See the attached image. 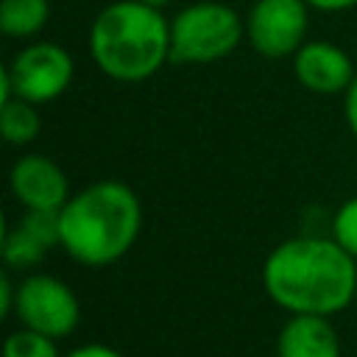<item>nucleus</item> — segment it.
<instances>
[{
    "label": "nucleus",
    "mask_w": 357,
    "mask_h": 357,
    "mask_svg": "<svg viewBox=\"0 0 357 357\" xmlns=\"http://www.w3.org/2000/svg\"><path fill=\"white\" fill-rule=\"evenodd\" d=\"M262 290L287 315L335 318L357 298V259L329 234L304 231L268 251Z\"/></svg>",
    "instance_id": "1"
},
{
    "label": "nucleus",
    "mask_w": 357,
    "mask_h": 357,
    "mask_svg": "<svg viewBox=\"0 0 357 357\" xmlns=\"http://www.w3.org/2000/svg\"><path fill=\"white\" fill-rule=\"evenodd\" d=\"M61 248L86 268L123 259L142 231L139 195L117 178H100L67 198L59 209Z\"/></svg>",
    "instance_id": "2"
},
{
    "label": "nucleus",
    "mask_w": 357,
    "mask_h": 357,
    "mask_svg": "<svg viewBox=\"0 0 357 357\" xmlns=\"http://www.w3.org/2000/svg\"><path fill=\"white\" fill-rule=\"evenodd\" d=\"M89 53L103 75L145 81L170 61V20L142 0H114L89 25Z\"/></svg>",
    "instance_id": "3"
},
{
    "label": "nucleus",
    "mask_w": 357,
    "mask_h": 357,
    "mask_svg": "<svg viewBox=\"0 0 357 357\" xmlns=\"http://www.w3.org/2000/svg\"><path fill=\"white\" fill-rule=\"evenodd\" d=\"M245 39V17L229 3L198 0L170 20V61L212 64L231 56Z\"/></svg>",
    "instance_id": "4"
},
{
    "label": "nucleus",
    "mask_w": 357,
    "mask_h": 357,
    "mask_svg": "<svg viewBox=\"0 0 357 357\" xmlns=\"http://www.w3.org/2000/svg\"><path fill=\"white\" fill-rule=\"evenodd\" d=\"M14 315L22 326L61 340L75 332L81 321V301L75 290L53 273H28L17 284Z\"/></svg>",
    "instance_id": "5"
},
{
    "label": "nucleus",
    "mask_w": 357,
    "mask_h": 357,
    "mask_svg": "<svg viewBox=\"0 0 357 357\" xmlns=\"http://www.w3.org/2000/svg\"><path fill=\"white\" fill-rule=\"evenodd\" d=\"M75 75V61L73 56L47 39L31 42L8 64V78H11V95L31 100L36 106L50 103L61 98Z\"/></svg>",
    "instance_id": "6"
},
{
    "label": "nucleus",
    "mask_w": 357,
    "mask_h": 357,
    "mask_svg": "<svg viewBox=\"0 0 357 357\" xmlns=\"http://www.w3.org/2000/svg\"><path fill=\"white\" fill-rule=\"evenodd\" d=\"M310 11L304 0H254L245 14V39L265 59H293L307 42Z\"/></svg>",
    "instance_id": "7"
},
{
    "label": "nucleus",
    "mask_w": 357,
    "mask_h": 357,
    "mask_svg": "<svg viewBox=\"0 0 357 357\" xmlns=\"http://www.w3.org/2000/svg\"><path fill=\"white\" fill-rule=\"evenodd\" d=\"M8 190L22 209L59 212L70 192L67 173L45 153H22L8 170Z\"/></svg>",
    "instance_id": "8"
},
{
    "label": "nucleus",
    "mask_w": 357,
    "mask_h": 357,
    "mask_svg": "<svg viewBox=\"0 0 357 357\" xmlns=\"http://www.w3.org/2000/svg\"><path fill=\"white\" fill-rule=\"evenodd\" d=\"M293 75L312 95H343L357 75L351 56L329 39H307L293 53Z\"/></svg>",
    "instance_id": "9"
},
{
    "label": "nucleus",
    "mask_w": 357,
    "mask_h": 357,
    "mask_svg": "<svg viewBox=\"0 0 357 357\" xmlns=\"http://www.w3.org/2000/svg\"><path fill=\"white\" fill-rule=\"evenodd\" d=\"M276 357H343L340 332L324 315H287L276 332Z\"/></svg>",
    "instance_id": "10"
},
{
    "label": "nucleus",
    "mask_w": 357,
    "mask_h": 357,
    "mask_svg": "<svg viewBox=\"0 0 357 357\" xmlns=\"http://www.w3.org/2000/svg\"><path fill=\"white\" fill-rule=\"evenodd\" d=\"M50 20V0H0V33L33 39Z\"/></svg>",
    "instance_id": "11"
},
{
    "label": "nucleus",
    "mask_w": 357,
    "mask_h": 357,
    "mask_svg": "<svg viewBox=\"0 0 357 357\" xmlns=\"http://www.w3.org/2000/svg\"><path fill=\"white\" fill-rule=\"evenodd\" d=\"M42 131V114L39 106L22 98H8L0 109V139L8 145H28Z\"/></svg>",
    "instance_id": "12"
},
{
    "label": "nucleus",
    "mask_w": 357,
    "mask_h": 357,
    "mask_svg": "<svg viewBox=\"0 0 357 357\" xmlns=\"http://www.w3.org/2000/svg\"><path fill=\"white\" fill-rule=\"evenodd\" d=\"M47 251L50 248L45 243H39L31 231H25L17 223L14 229H8V237H6V245H3L0 262L8 265V268H14V271H31V268H36L45 259Z\"/></svg>",
    "instance_id": "13"
},
{
    "label": "nucleus",
    "mask_w": 357,
    "mask_h": 357,
    "mask_svg": "<svg viewBox=\"0 0 357 357\" xmlns=\"http://www.w3.org/2000/svg\"><path fill=\"white\" fill-rule=\"evenodd\" d=\"M0 357H61V354L53 337L33 332L28 326H20L3 340Z\"/></svg>",
    "instance_id": "14"
},
{
    "label": "nucleus",
    "mask_w": 357,
    "mask_h": 357,
    "mask_svg": "<svg viewBox=\"0 0 357 357\" xmlns=\"http://www.w3.org/2000/svg\"><path fill=\"white\" fill-rule=\"evenodd\" d=\"M329 237H332L346 254H351V257L357 259V195L346 198V201L335 209V215H332V220H329Z\"/></svg>",
    "instance_id": "15"
},
{
    "label": "nucleus",
    "mask_w": 357,
    "mask_h": 357,
    "mask_svg": "<svg viewBox=\"0 0 357 357\" xmlns=\"http://www.w3.org/2000/svg\"><path fill=\"white\" fill-rule=\"evenodd\" d=\"M340 98H343V120H346V128L357 139V75H354V81L349 84V89Z\"/></svg>",
    "instance_id": "16"
},
{
    "label": "nucleus",
    "mask_w": 357,
    "mask_h": 357,
    "mask_svg": "<svg viewBox=\"0 0 357 357\" xmlns=\"http://www.w3.org/2000/svg\"><path fill=\"white\" fill-rule=\"evenodd\" d=\"M14 298H17V284H11L8 273L0 268V324L14 312Z\"/></svg>",
    "instance_id": "17"
},
{
    "label": "nucleus",
    "mask_w": 357,
    "mask_h": 357,
    "mask_svg": "<svg viewBox=\"0 0 357 357\" xmlns=\"http://www.w3.org/2000/svg\"><path fill=\"white\" fill-rule=\"evenodd\" d=\"M64 357H123V354L106 343H84V346H75L73 351H67Z\"/></svg>",
    "instance_id": "18"
},
{
    "label": "nucleus",
    "mask_w": 357,
    "mask_h": 357,
    "mask_svg": "<svg viewBox=\"0 0 357 357\" xmlns=\"http://www.w3.org/2000/svg\"><path fill=\"white\" fill-rule=\"evenodd\" d=\"M304 3L321 14H340V11H349L357 6V0H304Z\"/></svg>",
    "instance_id": "19"
},
{
    "label": "nucleus",
    "mask_w": 357,
    "mask_h": 357,
    "mask_svg": "<svg viewBox=\"0 0 357 357\" xmlns=\"http://www.w3.org/2000/svg\"><path fill=\"white\" fill-rule=\"evenodd\" d=\"M11 98V78H8V64L0 61V109L6 106V100Z\"/></svg>",
    "instance_id": "20"
},
{
    "label": "nucleus",
    "mask_w": 357,
    "mask_h": 357,
    "mask_svg": "<svg viewBox=\"0 0 357 357\" xmlns=\"http://www.w3.org/2000/svg\"><path fill=\"white\" fill-rule=\"evenodd\" d=\"M6 237H8V223H6V212H3V206H0V257H3Z\"/></svg>",
    "instance_id": "21"
},
{
    "label": "nucleus",
    "mask_w": 357,
    "mask_h": 357,
    "mask_svg": "<svg viewBox=\"0 0 357 357\" xmlns=\"http://www.w3.org/2000/svg\"><path fill=\"white\" fill-rule=\"evenodd\" d=\"M142 3H148V6H153V8H165V6H170L173 0H142Z\"/></svg>",
    "instance_id": "22"
}]
</instances>
